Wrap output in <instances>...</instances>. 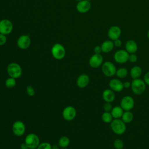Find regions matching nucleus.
<instances>
[{
	"label": "nucleus",
	"instance_id": "1",
	"mask_svg": "<svg viewBox=\"0 0 149 149\" xmlns=\"http://www.w3.org/2000/svg\"><path fill=\"white\" fill-rule=\"evenodd\" d=\"M112 131L117 135L123 134L126 130V124L121 119H113L109 123Z\"/></svg>",
	"mask_w": 149,
	"mask_h": 149
},
{
	"label": "nucleus",
	"instance_id": "2",
	"mask_svg": "<svg viewBox=\"0 0 149 149\" xmlns=\"http://www.w3.org/2000/svg\"><path fill=\"white\" fill-rule=\"evenodd\" d=\"M147 85L143 79L140 78L133 79L131 81V90L133 94L136 95H141L144 93Z\"/></svg>",
	"mask_w": 149,
	"mask_h": 149
},
{
	"label": "nucleus",
	"instance_id": "3",
	"mask_svg": "<svg viewBox=\"0 0 149 149\" xmlns=\"http://www.w3.org/2000/svg\"><path fill=\"white\" fill-rule=\"evenodd\" d=\"M7 72L10 77L17 79L22 75V69L19 64L16 62H12L7 66Z\"/></svg>",
	"mask_w": 149,
	"mask_h": 149
},
{
	"label": "nucleus",
	"instance_id": "4",
	"mask_svg": "<svg viewBox=\"0 0 149 149\" xmlns=\"http://www.w3.org/2000/svg\"><path fill=\"white\" fill-rule=\"evenodd\" d=\"M101 70L105 76L111 77L115 75L116 68L112 62L106 61L103 62L101 65Z\"/></svg>",
	"mask_w": 149,
	"mask_h": 149
},
{
	"label": "nucleus",
	"instance_id": "5",
	"mask_svg": "<svg viewBox=\"0 0 149 149\" xmlns=\"http://www.w3.org/2000/svg\"><path fill=\"white\" fill-rule=\"evenodd\" d=\"M40 142L38 136L34 133H30L27 134L24 140V143L30 149L37 148L40 144Z\"/></svg>",
	"mask_w": 149,
	"mask_h": 149
},
{
	"label": "nucleus",
	"instance_id": "6",
	"mask_svg": "<svg viewBox=\"0 0 149 149\" xmlns=\"http://www.w3.org/2000/svg\"><path fill=\"white\" fill-rule=\"evenodd\" d=\"M51 54L55 59L59 60L64 58L65 56L66 51L62 45L59 43H56L51 48Z\"/></svg>",
	"mask_w": 149,
	"mask_h": 149
},
{
	"label": "nucleus",
	"instance_id": "7",
	"mask_svg": "<svg viewBox=\"0 0 149 149\" xmlns=\"http://www.w3.org/2000/svg\"><path fill=\"white\" fill-rule=\"evenodd\" d=\"M129 54L125 49H119L113 54L114 61L119 64H123L129 61Z\"/></svg>",
	"mask_w": 149,
	"mask_h": 149
},
{
	"label": "nucleus",
	"instance_id": "8",
	"mask_svg": "<svg viewBox=\"0 0 149 149\" xmlns=\"http://www.w3.org/2000/svg\"><path fill=\"white\" fill-rule=\"evenodd\" d=\"M134 98L129 95L124 96L120 101V106L124 111H131L134 107Z\"/></svg>",
	"mask_w": 149,
	"mask_h": 149
},
{
	"label": "nucleus",
	"instance_id": "9",
	"mask_svg": "<svg viewBox=\"0 0 149 149\" xmlns=\"http://www.w3.org/2000/svg\"><path fill=\"white\" fill-rule=\"evenodd\" d=\"M104 62V58L101 54H94L89 59V65L93 68H98Z\"/></svg>",
	"mask_w": 149,
	"mask_h": 149
},
{
	"label": "nucleus",
	"instance_id": "10",
	"mask_svg": "<svg viewBox=\"0 0 149 149\" xmlns=\"http://www.w3.org/2000/svg\"><path fill=\"white\" fill-rule=\"evenodd\" d=\"M13 30V24L8 19H2L0 21V33L5 35L9 34Z\"/></svg>",
	"mask_w": 149,
	"mask_h": 149
},
{
	"label": "nucleus",
	"instance_id": "11",
	"mask_svg": "<svg viewBox=\"0 0 149 149\" xmlns=\"http://www.w3.org/2000/svg\"><path fill=\"white\" fill-rule=\"evenodd\" d=\"M109 87L115 93H119L124 89L123 83L118 78H113L109 81Z\"/></svg>",
	"mask_w": 149,
	"mask_h": 149
},
{
	"label": "nucleus",
	"instance_id": "12",
	"mask_svg": "<svg viewBox=\"0 0 149 149\" xmlns=\"http://www.w3.org/2000/svg\"><path fill=\"white\" fill-rule=\"evenodd\" d=\"M12 131L14 134L17 136H21L23 135L26 131L24 123L20 120L15 122L12 125Z\"/></svg>",
	"mask_w": 149,
	"mask_h": 149
},
{
	"label": "nucleus",
	"instance_id": "13",
	"mask_svg": "<svg viewBox=\"0 0 149 149\" xmlns=\"http://www.w3.org/2000/svg\"><path fill=\"white\" fill-rule=\"evenodd\" d=\"M76 115V110L72 106H68L65 107L62 111L63 118L68 121L73 120Z\"/></svg>",
	"mask_w": 149,
	"mask_h": 149
},
{
	"label": "nucleus",
	"instance_id": "14",
	"mask_svg": "<svg viewBox=\"0 0 149 149\" xmlns=\"http://www.w3.org/2000/svg\"><path fill=\"white\" fill-rule=\"evenodd\" d=\"M121 29L119 26H112L108 29L107 33L109 38L112 41H114L120 38L121 36Z\"/></svg>",
	"mask_w": 149,
	"mask_h": 149
},
{
	"label": "nucleus",
	"instance_id": "15",
	"mask_svg": "<svg viewBox=\"0 0 149 149\" xmlns=\"http://www.w3.org/2000/svg\"><path fill=\"white\" fill-rule=\"evenodd\" d=\"M31 44V40L27 35L20 36L17 41V44L19 48L22 49H26L28 48Z\"/></svg>",
	"mask_w": 149,
	"mask_h": 149
},
{
	"label": "nucleus",
	"instance_id": "16",
	"mask_svg": "<svg viewBox=\"0 0 149 149\" xmlns=\"http://www.w3.org/2000/svg\"><path fill=\"white\" fill-rule=\"evenodd\" d=\"M91 3L87 0H81L79 1L76 5L77 10L81 13H86L91 9Z\"/></svg>",
	"mask_w": 149,
	"mask_h": 149
},
{
	"label": "nucleus",
	"instance_id": "17",
	"mask_svg": "<svg viewBox=\"0 0 149 149\" xmlns=\"http://www.w3.org/2000/svg\"><path fill=\"white\" fill-rule=\"evenodd\" d=\"M102 97L105 102L112 103L115 99V93L110 88L105 89L102 93Z\"/></svg>",
	"mask_w": 149,
	"mask_h": 149
},
{
	"label": "nucleus",
	"instance_id": "18",
	"mask_svg": "<svg viewBox=\"0 0 149 149\" xmlns=\"http://www.w3.org/2000/svg\"><path fill=\"white\" fill-rule=\"evenodd\" d=\"M125 50L130 54H135L138 49V45L133 40H129L125 43Z\"/></svg>",
	"mask_w": 149,
	"mask_h": 149
},
{
	"label": "nucleus",
	"instance_id": "19",
	"mask_svg": "<svg viewBox=\"0 0 149 149\" xmlns=\"http://www.w3.org/2000/svg\"><path fill=\"white\" fill-rule=\"evenodd\" d=\"M90 81V77L87 74H81L77 79V86L81 88H85L87 86Z\"/></svg>",
	"mask_w": 149,
	"mask_h": 149
},
{
	"label": "nucleus",
	"instance_id": "20",
	"mask_svg": "<svg viewBox=\"0 0 149 149\" xmlns=\"http://www.w3.org/2000/svg\"><path fill=\"white\" fill-rule=\"evenodd\" d=\"M114 44L113 41L108 40L104 41L101 45L102 52L104 53H109L112 51L114 48Z\"/></svg>",
	"mask_w": 149,
	"mask_h": 149
},
{
	"label": "nucleus",
	"instance_id": "21",
	"mask_svg": "<svg viewBox=\"0 0 149 149\" xmlns=\"http://www.w3.org/2000/svg\"><path fill=\"white\" fill-rule=\"evenodd\" d=\"M110 112L113 119H120L124 112V110L120 105H118L112 107Z\"/></svg>",
	"mask_w": 149,
	"mask_h": 149
},
{
	"label": "nucleus",
	"instance_id": "22",
	"mask_svg": "<svg viewBox=\"0 0 149 149\" xmlns=\"http://www.w3.org/2000/svg\"><path fill=\"white\" fill-rule=\"evenodd\" d=\"M142 69L140 66L136 65L133 66L130 70V75L132 79L140 78L142 74Z\"/></svg>",
	"mask_w": 149,
	"mask_h": 149
},
{
	"label": "nucleus",
	"instance_id": "23",
	"mask_svg": "<svg viewBox=\"0 0 149 149\" xmlns=\"http://www.w3.org/2000/svg\"><path fill=\"white\" fill-rule=\"evenodd\" d=\"M134 118V115L131 111H124V112L121 117V119L126 123H131Z\"/></svg>",
	"mask_w": 149,
	"mask_h": 149
},
{
	"label": "nucleus",
	"instance_id": "24",
	"mask_svg": "<svg viewBox=\"0 0 149 149\" xmlns=\"http://www.w3.org/2000/svg\"><path fill=\"white\" fill-rule=\"evenodd\" d=\"M128 74V70L124 67H121L116 69L115 75L118 79H122L125 78Z\"/></svg>",
	"mask_w": 149,
	"mask_h": 149
},
{
	"label": "nucleus",
	"instance_id": "25",
	"mask_svg": "<svg viewBox=\"0 0 149 149\" xmlns=\"http://www.w3.org/2000/svg\"><path fill=\"white\" fill-rule=\"evenodd\" d=\"M102 120L105 123H110L113 119L110 112H105L101 115Z\"/></svg>",
	"mask_w": 149,
	"mask_h": 149
},
{
	"label": "nucleus",
	"instance_id": "26",
	"mask_svg": "<svg viewBox=\"0 0 149 149\" xmlns=\"http://www.w3.org/2000/svg\"><path fill=\"white\" fill-rule=\"evenodd\" d=\"M69 143H70V140L67 137V136H62L59 140V141H58V144H59V146L62 148H66L69 145Z\"/></svg>",
	"mask_w": 149,
	"mask_h": 149
},
{
	"label": "nucleus",
	"instance_id": "27",
	"mask_svg": "<svg viewBox=\"0 0 149 149\" xmlns=\"http://www.w3.org/2000/svg\"><path fill=\"white\" fill-rule=\"evenodd\" d=\"M16 82L15 79L11 77L7 79L5 81V86L9 88H13L16 86Z\"/></svg>",
	"mask_w": 149,
	"mask_h": 149
},
{
	"label": "nucleus",
	"instance_id": "28",
	"mask_svg": "<svg viewBox=\"0 0 149 149\" xmlns=\"http://www.w3.org/2000/svg\"><path fill=\"white\" fill-rule=\"evenodd\" d=\"M113 145L115 149H122L124 147V142L120 139H116L113 141Z\"/></svg>",
	"mask_w": 149,
	"mask_h": 149
},
{
	"label": "nucleus",
	"instance_id": "29",
	"mask_svg": "<svg viewBox=\"0 0 149 149\" xmlns=\"http://www.w3.org/2000/svg\"><path fill=\"white\" fill-rule=\"evenodd\" d=\"M37 149H52V146L48 142H43L38 145Z\"/></svg>",
	"mask_w": 149,
	"mask_h": 149
},
{
	"label": "nucleus",
	"instance_id": "30",
	"mask_svg": "<svg viewBox=\"0 0 149 149\" xmlns=\"http://www.w3.org/2000/svg\"><path fill=\"white\" fill-rule=\"evenodd\" d=\"M26 92H27V94L29 96H31V97L33 96L35 94V90L31 86H27V87H26Z\"/></svg>",
	"mask_w": 149,
	"mask_h": 149
},
{
	"label": "nucleus",
	"instance_id": "31",
	"mask_svg": "<svg viewBox=\"0 0 149 149\" xmlns=\"http://www.w3.org/2000/svg\"><path fill=\"white\" fill-rule=\"evenodd\" d=\"M112 105L111 102H105L103 105V109L105 112H111L112 108Z\"/></svg>",
	"mask_w": 149,
	"mask_h": 149
},
{
	"label": "nucleus",
	"instance_id": "32",
	"mask_svg": "<svg viewBox=\"0 0 149 149\" xmlns=\"http://www.w3.org/2000/svg\"><path fill=\"white\" fill-rule=\"evenodd\" d=\"M138 59L137 56L135 54H130L129 56V61L131 63H135Z\"/></svg>",
	"mask_w": 149,
	"mask_h": 149
},
{
	"label": "nucleus",
	"instance_id": "33",
	"mask_svg": "<svg viewBox=\"0 0 149 149\" xmlns=\"http://www.w3.org/2000/svg\"><path fill=\"white\" fill-rule=\"evenodd\" d=\"M7 41L6 35L0 33V45H3Z\"/></svg>",
	"mask_w": 149,
	"mask_h": 149
},
{
	"label": "nucleus",
	"instance_id": "34",
	"mask_svg": "<svg viewBox=\"0 0 149 149\" xmlns=\"http://www.w3.org/2000/svg\"><path fill=\"white\" fill-rule=\"evenodd\" d=\"M143 80L147 86H149V72H147L144 74Z\"/></svg>",
	"mask_w": 149,
	"mask_h": 149
},
{
	"label": "nucleus",
	"instance_id": "35",
	"mask_svg": "<svg viewBox=\"0 0 149 149\" xmlns=\"http://www.w3.org/2000/svg\"><path fill=\"white\" fill-rule=\"evenodd\" d=\"M113 44H114L115 47H120L122 45V41L119 38L113 41Z\"/></svg>",
	"mask_w": 149,
	"mask_h": 149
},
{
	"label": "nucleus",
	"instance_id": "36",
	"mask_svg": "<svg viewBox=\"0 0 149 149\" xmlns=\"http://www.w3.org/2000/svg\"><path fill=\"white\" fill-rule=\"evenodd\" d=\"M94 54H101L102 52V49L101 45H97L94 48Z\"/></svg>",
	"mask_w": 149,
	"mask_h": 149
},
{
	"label": "nucleus",
	"instance_id": "37",
	"mask_svg": "<svg viewBox=\"0 0 149 149\" xmlns=\"http://www.w3.org/2000/svg\"><path fill=\"white\" fill-rule=\"evenodd\" d=\"M123 83V87H124V88H129L131 86V82L128 81V80H126Z\"/></svg>",
	"mask_w": 149,
	"mask_h": 149
},
{
	"label": "nucleus",
	"instance_id": "38",
	"mask_svg": "<svg viewBox=\"0 0 149 149\" xmlns=\"http://www.w3.org/2000/svg\"><path fill=\"white\" fill-rule=\"evenodd\" d=\"M20 148H21V149H27V148H29L27 147V145L26 144V143H22V144H21V146H20Z\"/></svg>",
	"mask_w": 149,
	"mask_h": 149
},
{
	"label": "nucleus",
	"instance_id": "39",
	"mask_svg": "<svg viewBox=\"0 0 149 149\" xmlns=\"http://www.w3.org/2000/svg\"><path fill=\"white\" fill-rule=\"evenodd\" d=\"M147 38L149 39V30L147 31Z\"/></svg>",
	"mask_w": 149,
	"mask_h": 149
},
{
	"label": "nucleus",
	"instance_id": "40",
	"mask_svg": "<svg viewBox=\"0 0 149 149\" xmlns=\"http://www.w3.org/2000/svg\"><path fill=\"white\" fill-rule=\"evenodd\" d=\"M61 149H67L66 148H61Z\"/></svg>",
	"mask_w": 149,
	"mask_h": 149
},
{
	"label": "nucleus",
	"instance_id": "41",
	"mask_svg": "<svg viewBox=\"0 0 149 149\" xmlns=\"http://www.w3.org/2000/svg\"><path fill=\"white\" fill-rule=\"evenodd\" d=\"M75 1H81V0H75Z\"/></svg>",
	"mask_w": 149,
	"mask_h": 149
},
{
	"label": "nucleus",
	"instance_id": "42",
	"mask_svg": "<svg viewBox=\"0 0 149 149\" xmlns=\"http://www.w3.org/2000/svg\"><path fill=\"white\" fill-rule=\"evenodd\" d=\"M87 1H90H90H91V0H87Z\"/></svg>",
	"mask_w": 149,
	"mask_h": 149
},
{
	"label": "nucleus",
	"instance_id": "43",
	"mask_svg": "<svg viewBox=\"0 0 149 149\" xmlns=\"http://www.w3.org/2000/svg\"><path fill=\"white\" fill-rule=\"evenodd\" d=\"M122 149H125V148H122Z\"/></svg>",
	"mask_w": 149,
	"mask_h": 149
},
{
	"label": "nucleus",
	"instance_id": "44",
	"mask_svg": "<svg viewBox=\"0 0 149 149\" xmlns=\"http://www.w3.org/2000/svg\"><path fill=\"white\" fill-rule=\"evenodd\" d=\"M27 149H30V148H27Z\"/></svg>",
	"mask_w": 149,
	"mask_h": 149
}]
</instances>
